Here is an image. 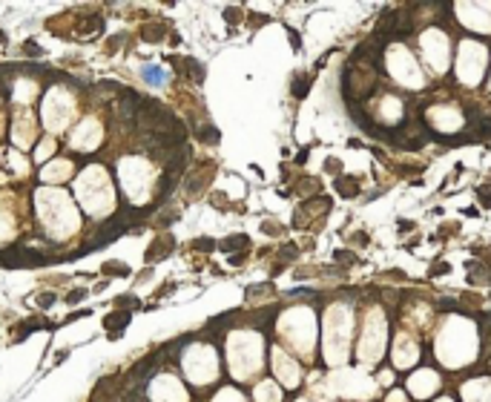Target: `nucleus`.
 I'll return each mask as SVG.
<instances>
[{
  "label": "nucleus",
  "mask_w": 491,
  "mask_h": 402,
  "mask_svg": "<svg viewBox=\"0 0 491 402\" xmlns=\"http://www.w3.org/2000/svg\"><path fill=\"white\" fill-rule=\"evenodd\" d=\"M23 52H26V55H32V58H37V55H44V49H40V46H35V44H32V40H29V44H26V46H23Z\"/></svg>",
  "instance_id": "nucleus-14"
},
{
  "label": "nucleus",
  "mask_w": 491,
  "mask_h": 402,
  "mask_svg": "<svg viewBox=\"0 0 491 402\" xmlns=\"http://www.w3.org/2000/svg\"><path fill=\"white\" fill-rule=\"evenodd\" d=\"M325 170H328V173H339V170H342V164H339L336 158H331V161L325 164Z\"/></svg>",
  "instance_id": "nucleus-18"
},
{
  "label": "nucleus",
  "mask_w": 491,
  "mask_h": 402,
  "mask_svg": "<svg viewBox=\"0 0 491 402\" xmlns=\"http://www.w3.org/2000/svg\"><path fill=\"white\" fill-rule=\"evenodd\" d=\"M37 302H40L44 307H49L52 302H55V296H52V293H40V299H37Z\"/></svg>",
  "instance_id": "nucleus-19"
},
{
  "label": "nucleus",
  "mask_w": 491,
  "mask_h": 402,
  "mask_svg": "<svg viewBox=\"0 0 491 402\" xmlns=\"http://www.w3.org/2000/svg\"><path fill=\"white\" fill-rule=\"evenodd\" d=\"M477 196H480L483 207H491V184H483V187H477Z\"/></svg>",
  "instance_id": "nucleus-10"
},
{
  "label": "nucleus",
  "mask_w": 491,
  "mask_h": 402,
  "mask_svg": "<svg viewBox=\"0 0 491 402\" xmlns=\"http://www.w3.org/2000/svg\"><path fill=\"white\" fill-rule=\"evenodd\" d=\"M333 259H336V262H342V264L356 262V256H354V253H347V250H336V253H333Z\"/></svg>",
  "instance_id": "nucleus-11"
},
{
  "label": "nucleus",
  "mask_w": 491,
  "mask_h": 402,
  "mask_svg": "<svg viewBox=\"0 0 491 402\" xmlns=\"http://www.w3.org/2000/svg\"><path fill=\"white\" fill-rule=\"evenodd\" d=\"M198 141H204V144H218V130L216 126H198Z\"/></svg>",
  "instance_id": "nucleus-6"
},
{
  "label": "nucleus",
  "mask_w": 491,
  "mask_h": 402,
  "mask_svg": "<svg viewBox=\"0 0 491 402\" xmlns=\"http://www.w3.org/2000/svg\"><path fill=\"white\" fill-rule=\"evenodd\" d=\"M333 187H336V193H339V196H345V198H351V196H356V193H359V184H356V178H347V176L336 178V181H333Z\"/></svg>",
  "instance_id": "nucleus-1"
},
{
  "label": "nucleus",
  "mask_w": 491,
  "mask_h": 402,
  "mask_svg": "<svg viewBox=\"0 0 491 402\" xmlns=\"http://www.w3.org/2000/svg\"><path fill=\"white\" fill-rule=\"evenodd\" d=\"M141 75H144V80H150V83H161V78H164L161 66H144V69H141Z\"/></svg>",
  "instance_id": "nucleus-9"
},
{
  "label": "nucleus",
  "mask_w": 491,
  "mask_h": 402,
  "mask_svg": "<svg viewBox=\"0 0 491 402\" xmlns=\"http://www.w3.org/2000/svg\"><path fill=\"white\" fill-rule=\"evenodd\" d=\"M247 244H250V239H247V236H230V239L221 241V247L227 250V253H230L233 247H247Z\"/></svg>",
  "instance_id": "nucleus-8"
},
{
  "label": "nucleus",
  "mask_w": 491,
  "mask_h": 402,
  "mask_svg": "<svg viewBox=\"0 0 491 402\" xmlns=\"http://www.w3.org/2000/svg\"><path fill=\"white\" fill-rule=\"evenodd\" d=\"M442 273H451V267H448L445 262H437V264L431 267V276H442Z\"/></svg>",
  "instance_id": "nucleus-13"
},
{
  "label": "nucleus",
  "mask_w": 491,
  "mask_h": 402,
  "mask_svg": "<svg viewBox=\"0 0 491 402\" xmlns=\"http://www.w3.org/2000/svg\"><path fill=\"white\" fill-rule=\"evenodd\" d=\"M104 273H107V276H130V267L121 262H107L104 264Z\"/></svg>",
  "instance_id": "nucleus-7"
},
{
  "label": "nucleus",
  "mask_w": 491,
  "mask_h": 402,
  "mask_svg": "<svg viewBox=\"0 0 491 402\" xmlns=\"http://www.w3.org/2000/svg\"><path fill=\"white\" fill-rule=\"evenodd\" d=\"M308 87H311V78H308V75H296V78H293V95L296 98L308 95Z\"/></svg>",
  "instance_id": "nucleus-5"
},
{
  "label": "nucleus",
  "mask_w": 491,
  "mask_h": 402,
  "mask_svg": "<svg viewBox=\"0 0 491 402\" xmlns=\"http://www.w3.org/2000/svg\"><path fill=\"white\" fill-rule=\"evenodd\" d=\"M296 256H299L296 247H284V250H282V259H284V262H293Z\"/></svg>",
  "instance_id": "nucleus-17"
},
{
  "label": "nucleus",
  "mask_w": 491,
  "mask_h": 402,
  "mask_svg": "<svg viewBox=\"0 0 491 402\" xmlns=\"http://www.w3.org/2000/svg\"><path fill=\"white\" fill-rule=\"evenodd\" d=\"M244 262V253H238V256H230V264H241Z\"/></svg>",
  "instance_id": "nucleus-22"
},
{
  "label": "nucleus",
  "mask_w": 491,
  "mask_h": 402,
  "mask_svg": "<svg viewBox=\"0 0 491 402\" xmlns=\"http://www.w3.org/2000/svg\"><path fill=\"white\" fill-rule=\"evenodd\" d=\"M288 35H290V40H293V49H299V46H302V44H299V35L293 29H288Z\"/></svg>",
  "instance_id": "nucleus-21"
},
{
  "label": "nucleus",
  "mask_w": 491,
  "mask_h": 402,
  "mask_svg": "<svg viewBox=\"0 0 491 402\" xmlns=\"http://www.w3.org/2000/svg\"><path fill=\"white\" fill-rule=\"evenodd\" d=\"M264 233H276V236H279V233H282V227L273 224V221H268V224H264Z\"/></svg>",
  "instance_id": "nucleus-20"
},
{
  "label": "nucleus",
  "mask_w": 491,
  "mask_h": 402,
  "mask_svg": "<svg viewBox=\"0 0 491 402\" xmlns=\"http://www.w3.org/2000/svg\"><path fill=\"white\" fill-rule=\"evenodd\" d=\"M84 296H87V290H72L66 296V302H69V305H78V302H84Z\"/></svg>",
  "instance_id": "nucleus-12"
},
{
  "label": "nucleus",
  "mask_w": 491,
  "mask_h": 402,
  "mask_svg": "<svg viewBox=\"0 0 491 402\" xmlns=\"http://www.w3.org/2000/svg\"><path fill=\"white\" fill-rule=\"evenodd\" d=\"M115 305H118V307H135V305H138V299H130V296H121V299H115Z\"/></svg>",
  "instance_id": "nucleus-16"
},
{
  "label": "nucleus",
  "mask_w": 491,
  "mask_h": 402,
  "mask_svg": "<svg viewBox=\"0 0 491 402\" xmlns=\"http://www.w3.org/2000/svg\"><path fill=\"white\" fill-rule=\"evenodd\" d=\"M141 37H144L147 44H152V40H161V37H164V26H161V23H150V26H144V29H141Z\"/></svg>",
  "instance_id": "nucleus-4"
},
{
  "label": "nucleus",
  "mask_w": 491,
  "mask_h": 402,
  "mask_svg": "<svg viewBox=\"0 0 491 402\" xmlns=\"http://www.w3.org/2000/svg\"><path fill=\"white\" fill-rule=\"evenodd\" d=\"M104 325H107V330L118 328V333H121V328H127V325H130V313H109Z\"/></svg>",
  "instance_id": "nucleus-3"
},
{
  "label": "nucleus",
  "mask_w": 491,
  "mask_h": 402,
  "mask_svg": "<svg viewBox=\"0 0 491 402\" xmlns=\"http://www.w3.org/2000/svg\"><path fill=\"white\" fill-rule=\"evenodd\" d=\"M167 247H173V239H170V236H164V241H155V244H152L150 247V253H147V259H150V262H155V259H164L167 253H170V250Z\"/></svg>",
  "instance_id": "nucleus-2"
},
{
  "label": "nucleus",
  "mask_w": 491,
  "mask_h": 402,
  "mask_svg": "<svg viewBox=\"0 0 491 402\" xmlns=\"http://www.w3.org/2000/svg\"><path fill=\"white\" fill-rule=\"evenodd\" d=\"M0 44H6V35H3V32H0Z\"/></svg>",
  "instance_id": "nucleus-23"
},
{
  "label": "nucleus",
  "mask_w": 491,
  "mask_h": 402,
  "mask_svg": "<svg viewBox=\"0 0 491 402\" xmlns=\"http://www.w3.org/2000/svg\"><path fill=\"white\" fill-rule=\"evenodd\" d=\"M397 227H399V233H411L417 224H414V221H408V219H399V221H397Z\"/></svg>",
  "instance_id": "nucleus-15"
}]
</instances>
